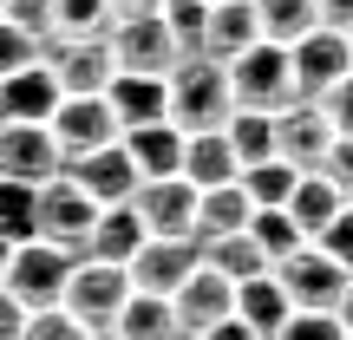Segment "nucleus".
<instances>
[{"label":"nucleus","instance_id":"nucleus-15","mask_svg":"<svg viewBox=\"0 0 353 340\" xmlns=\"http://www.w3.org/2000/svg\"><path fill=\"white\" fill-rule=\"evenodd\" d=\"M327 144H334V125L321 118L314 99H294V105H281V112H275V151L288 157L294 170H321Z\"/></svg>","mask_w":353,"mask_h":340},{"label":"nucleus","instance_id":"nucleus-3","mask_svg":"<svg viewBox=\"0 0 353 340\" xmlns=\"http://www.w3.org/2000/svg\"><path fill=\"white\" fill-rule=\"evenodd\" d=\"M223 72H229V92H236V105H255V112H281V105L301 99V92H294L288 46H275V39H255V46H242L236 59L223 66Z\"/></svg>","mask_w":353,"mask_h":340},{"label":"nucleus","instance_id":"nucleus-29","mask_svg":"<svg viewBox=\"0 0 353 340\" xmlns=\"http://www.w3.org/2000/svg\"><path fill=\"white\" fill-rule=\"evenodd\" d=\"M0 236H7V242H26V236H39V183L0 177Z\"/></svg>","mask_w":353,"mask_h":340},{"label":"nucleus","instance_id":"nucleus-49","mask_svg":"<svg viewBox=\"0 0 353 340\" xmlns=\"http://www.w3.org/2000/svg\"><path fill=\"white\" fill-rule=\"evenodd\" d=\"M347 203H353V197H347Z\"/></svg>","mask_w":353,"mask_h":340},{"label":"nucleus","instance_id":"nucleus-8","mask_svg":"<svg viewBox=\"0 0 353 340\" xmlns=\"http://www.w3.org/2000/svg\"><path fill=\"white\" fill-rule=\"evenodd\" d=\"M59 170H65V151L52 138V125H39V118H0V177L46 183Z\"/></svg>","mask_w":353,"mask_h":340},{"label":"nucleus","instance_id":"nucleus-42","mask_svg":"<svg viewBox=\"0 0 353 340\" xmlns=\"http://www.w3.org/2000/svg\"><path fill=\"white\" fill-rule=\"evenodd\" d=\"M321 7V26H341V33H353V0H314Z\"/></svg>","mask_w":353,"mask_h":340},{"label":"nucleus","instance_id":"nucleus-25","mask_svg":"<svg viewBox=\"0 0 353 340\" xmlns=\"http://www.w3.org/2000/svg\"><path fill=\"white\" fill-rule=\"evenodd\" d=\"M112 328L125 334V340H183L170 294H144V288H131V294H125V308H118Z\"/></svg>","mask_w":353,"mask_h":340},{"label":"nucleus","instance_id":"nucleus-5","mask_svg":"<svg viewBox=\"0 0 353 340\" xmlns=\"http://www.w3.org/2000/svg\"><path fill=\"white\" fill-rule=\"evenodd\" d=\"M52 138H59L65 164L85 151H99V144H118V112L105 92H59V105H52Z\"/></svg>","mask_w":353,"mask_h":340},{"label":"nucleus","instance_id":"nucleus-18","mask_svg":"<svg viewBox=\"0 0 353 340\" xmlns=\"http://www.w3.org/2000/svg\"><path fill=\"white\" fill-rule=\"evenodd\" d=\"M52 105H59V72L46 66V52L20 72H0V118H39L46 125Z\"/></svg>","mask_w":353,"mask_h":340},{"label":"nucleus","instance_id":"nucleus-37","mask_svg":"<svg viewBox=\"0 0 353 340\" xmlns=\"http://www.w3.org/2000/svg\"><path fill=\"white\" fill-rule=\"evenodd\" d=\"M314 105H321V118L334 125V138H353V72H347V79H334V86L321 92Z\"/></svg>","mask_w":353,"mask_h":340},{"label":"nucleus","instance_id":"nucleus-19","mask_svg":"<svg viewBox=\"0 0 353 340\" xmlns=\"http://www.w3.org/2000/svg\"><path fill=\"white\" fill-rule=\"evenodd\" d=\"M118 144L131 151L138 177H176V170H183V125H170V118L125 125V131H118Z\"/></svg>","mask_w":353,"mask_h":340},{"label":"nucleus","instance_id":"nucleus-34","mask_svg":"<svg viewBox=\"0 0 353 340\" xmlns=\"http://www.w3.org/2000/svg\"><path fill=\"white\" fill-rule=\"evenodd\" d=\"M268 340H347V328L334 308H288L281 334H268Z\"/></svg>","mask_w":353,"mask_h":340},{"label":"nucleus","instance_id":"nucleus-16","mask_svg":"<svg viewBox=\"0 0 353 340\" xmlns=\"http://www.w3.org/2000/svg\"><path fill=\"white\" fill-rule=\"evenodd\" d=\"M46 66L59 72V92H105V86H112V72H118L105 33L99 39H52V46H46Z\"/></svg>","mask_w":353,"mask_h":340},{"label":"nucleus","instance_id":"nucleus-12","mask_svg":"<svg viewBox=\"0 0 353 340\" xmlns=\"http://www.w3.org/2000/svg\"><path fill=\"white\" fill-rule=\"evenodd\" d=\"M203 262V242L196 236H144V249L131 255V288L144 294H176V281Z\"/></svg>","mask_w":353,"mask_h":340},{"label":"nucleus","instance_id":"nucleus-39","mask_svg":"<svg viewBox=\"0 0 353 340\" xmlns=\"http://www.w3.org/2000/svg\"><path fill=\"white\" fill-rule=\"evenodd\" d=\"M314 242H321V249H327V255H334V262H341V268H347V275H353V203H341V216H334V223H327V229H321V236H314Z\"/></svg>","mask_w":353,"mask_h":340},{"label":"nucleus","instance_id":"nucleus-46","mask_svg":"<svg viewBox=\"0 0 353 340\" xmlns=\"http://www.w3.org/2000/svg\"><path fill=\"white\" fill-rule=\"evenodd\" d=\"M85 340H125V334H118V328H92Z\"/></svg>","mask_w":353,"mask_h":340},{"label":"nucleus","instance_id":"nucleus-21","mask_svg":"<svg viewBox=\"0 0 353 340\" xmlns=\"http://www.w3.org/2000/svg\"><path fill=\"white\" fill-rule=\"evenodd\" d=\"M183 177L196 190H216V183H236V177H242V157H236V144H229L223 125L183 131Z\"/></svg>","mask_w":353,"mask_h":340},{"label":"nucleus","instance_id":"nucleus-31","mask_svg":"<svg viewBox=\"0 0 353 340\" xmlns=\"http://www.w3.org/2000/svg\"><path fill=\"white\" fill-rule=\"evenodd\" d=\"M223 131H229V144H236V157H242V164H255V157H275V112L236 105Z\"/></svg>","mask_w":353,"mask_h":340},{"label":"nucleus","instance_id":"nucleus-48","mask_svg":"<svg viewBox=\"0 0 353 340\" xmlns=\"http://www.w3.org/2000/svg\"><path fill=\"white\" fill-rule=\"evenodd\" d=\"M183 340H210V334H183Z\"/></svg>","mask_w":353,"mask_h":340},{"label":"nucleus","instance_id":"nucleus-22","mask_svg":"<svg viewBox=\"0 0 353 340\" xmlns=\"http://www.w3.org/2000/svg\"><path fill=\"white\" fill-rule=\"evenodd\" d=\"M144 216L131 210V203H105L99 216H92V229H85V249L79 255H105V262H131V255L144 249Z\"/></svg>","mask_w":353,"mask_h":340},{"label":"nucleus","instance_id":"nucleus-1","mask_svg":"<svg viewBox=\"0 0 353 340\" xmlns=\"http://www.w3.org/2000/svg\"><path fill=\"white\" fill-rule=\"evenodd\" d=\"M164 79H170V125H183V131L229 125V112H236V92H229L223 59H210V52H183V59H176Z\"/></svg>","mask_w":353,"mask_h":340},{"label":"nucleus","instance_id":"nucleus-13","mask_svg":"<svg viewBox=\"0 0 353 340\" xmlns=\"http://www.w3.org/2000/svg\"><path fill=\"white\" fill-rule=\"evenodd\" d=\"M92 216H99V203H92V197H85V190H79L65 170L39 183V236L65 242V249H85V229H92Z\"/></svg>","mask_w":353,"mask_h":340},{"label":"nucleus","instance_id":"nucleus-33","mask_svg":"<svg viewBox=\"0 0 353 340\" xmlns=\"http://www.w3.org/2000/svg\"><path fill=\"white\" fill-rule=\"evenodd\" d=\"M249 236L262 242V255H268V262H281L288 249H301V242H307L301 229H294V216L281 210V203H275V210H255V216H249Z\"/></svg>","mask_w":353,"mask_h":340},{"label":"nucleus","instance_id":"nucleus-11","mask_svg":"<svg viewBox=\"0 0 353 340\" xmlns=\"http://www.w3.org/2000/svg\"><path fill=\"white\" fill-rule=\"evenodd\" d=\"M170 308H176V328H183V334H210L223 314H236V281H229L223 268L196 262L183 281H176Z\"/></svg>","mask_w":353,"mask_h":340},{"label":"nucleus","instance_id":"nucleus-38","mask_svg":"<svg viewBox=\"0 0 353 340\" xmlns=\"http://www.w3.org/2000/svg\"><path fill=\"white\" fill-rule=\"evenodd\" d=\"M0 13H7L13 26H26L39 46L52 39V0H0Z\"/></svg>","mask_w":353,"mask_h":340},{"label":"nucleus","instance_id":"nucleus-14","mask_svg":"<svg viewBox=\"0 0 353 340\" xmlns=\"http://www.w3.org/2000/svg\"><path fill=\"white\" fill-rule=\"evenodd\" d=\"M65 177H72L79 190H85L92 203H131V190L144 183L138 177V164H131V151L125 144H99V151H85V157H72V164H65Z\"/></svg>","mask_w":353,"mask_h":340},{"label":"nucleus","instance_id":"nucleus-17","mask_svg":"<svg viewBox=\"0 0 353 340\" xmlns=\"http://www.w3.org/2000/svg\"><path fill=\"white\" fill-rule=\"evenodd\" d=\"M262 39V20H255V0H210L203 7V39L196 52H210V59H236L242 46H255Z\"/></svg>","mask_w":353,"mask_h":340},{"label":"nucleus","instance_id":"nucleus-32","mask_svg":"<svg viewBox=\"0 0 353 340\" xmlns=\"http://www.w3.org/2000/svg\"><path fill=\"white\" fill-rule=\"evenodd\" d=\"M105 26H112V0H52V39H99Z\"/></svg>","mask_w":353,"mask_h":340},{"label":"nucleus","instance_id":"nucleus-36","mask_svg":"<svg viewBox=\"0 0 353 340\" xmlns=\"http://www.w3.org/2000/svg\"><path fill=\"white\" fill-rule=\"evenodd\" d=\"M39 52H46V46H39L26 26H13L7 13H0V72H20V66H33Z\"/></svg>","mask_w":353,"mask_h":340},{"label":"nucleus","instance_id":"nucleus-40","mask_svg":"<svg viewBox=\"0 0 353 340\" xmlns=\"http://www.w3.org/2000/svg\"><path fill=\"white\" fill-rule=\"evenodd\" d=\"M321 170L341 183V197H353V138H334V144H327V157H321Z\"/></svg>","mask_w":353,"mask_h":340},{"label":"nucleus","instance_id":"nucleus-2","mask_svg":"<svg viewBox=\"0 0 353 340\" xmlns=\"http://www.w3.org/2000/svg\"><path fill=\"white\" fill-rule=\"evenodd\" d=\"M72 262H79V249H65V242H52V236H26V242H13V249H7L0 288H7L20 308H52L65 294Z\"/></svg>","mask_w":353,"mask_h":340},{"label":"nucleus","instance_id":"nucleus-50","mask_svg":"<svg viewBox=\"0 0 353 340\" xmlns=\"http://www.w3.org/2000/svg\"><path fill=\"white\" fill-rule=\"evenodd\" d=\"M347 340H353V334H347Z\"/></svg>","mask_w":353,"mask_h":340},{"label":"nucleus","instance_id":"nucleus-4","mask_svg":"<svg viewBox=\"0 0 353 340\" xmlns=\"http://www.w3.org/2000/svg\"><path fill=\"white\" fill-rule=\"evenodd\" d=\"M125 294H131V268H125V262L79 255V262H72V275H65L59 308H72L85 328H112V321H118V308H125Z\"/></svg>","mask_w":353,"mask_h":340},{"label":"nucleus","instance_id":"nucleus-43","mask_svg":"<svg viewBox=\"0 0 353 340\" xmlns=\"http://www.w3.org/2000/svg\"><path fill=\"white\" fill-rule=\"evenodd\" d=\"M210 340H262V334H255V328H249L242 314H223V321L210 328Z\"/></svg>","mask_w":353,"mask_h":340},{"label":"nucleus","instance_id":"nucleus-44","mask_svg":"<svg viewBox=\"0 0 353 340\" xmlns=\"http://www.w3.org/2000/svg\"><path fill=\"white\" fill-rule=\"evenodd\" d=\"M164 0H112V20H138V13H157ZM112 33V26H105Z\"/></svg>","mask_w":353,"mask_h":340},{"label":"nucleus","instance_id":"nucleus-10","mask_svg":"<svg viewBox=\"0 0 353 340\" xmlns=\"http://www.w3.org/2000/svg\"><path fill=\"white\" fill-rule=\"evenodd\" d=\"M131 210L144 216L151 236H196V183L183 170L176 177H144L131 190Z\"/></svg>","mask_w":353,"mask_h":340},{"label":"nucleus","instance_id":"nucleus-47","mask_svg":"<svg viewBox=\"0 0 353 340\" xmlns=\"http://www.w3.org/2000/svg\"><path fill=\"white\" fill-rule=\"evenodd\" d=\"M7 249H13V242H7V236H0V268H7Z\"/></svg>","mask_w":353,"mask_h":340},{"label":"nucleus","instance_id":"nucleus-6","mask_svg":"<svg viewBox=\"0 0 353 340\" xmlns=\"http://www.w3.org/2000/svg\"><path fill=\"white\" fill-rule=\"evenodd\" d=\"M105 46H112L118 72H170V66L183 59V46H176L164 7H157V13H138V20H112Z\"/></svg>","mask_w":353,"mask_h":340},{"label":"nucleus","instance_id":"nucleus-9","mask_svg":"<svg viewBox=\"0 0 353 340\" xmlns=\"http://www.w3.org/2000/svg\"><path fill=\"white\" fill-rule=\"evenodd\" d=\"M288 66H294V92H301V99H321L334 79L353 72V33H341V26H314V33H301L288 46Z\"/></svg>","mask_w":353,"mask_h":340},{"label":"nucleus","instance_id":"nucleus-26","mask_svg":"<svg viewBox=\"0 0 353 340\" xmlns=\"http://www.w3.org/2000/svg\"><path fill=\"white\" fill-rule=\"evenodd\" d=\"M236 314L249 321L255 334H281V321H288V294H281V281H275V268H262V275H249V281H236Z\"/></svg>","mask_w":353,"mask_h":340},{"label":"nucleus","instance_id":"nucleus-20","mask_svg":"<svg viewBox=\"0 0 353 340\" xmlns=\"http://www.w3.org/2000/svg\"><path fill=\"white\" fill-rule=\"evenodd\" d=\"M105 99H112V112H118V131L125 125H151V118H170V79L164 72H112Z\"/></svg>","mask_w":353,"mask_h":340},{"label":"nucleus","instance_id":"nucleus-41","mask_svg":"<svg viewBox=\"0 0 353 340\" xmlns=\"http://www.w3.org/2000/svg\"><path fill=\"white\" fill-rule=\"evenodd\" d=\"M20 334H26V308L0 288V340H20Z\"/></svg>","mask_w":353,"mask_h":340},{"label":"nucleus","instance_id":"nucleus-7","mask_svg":"<svg viewBox=\"0 0 353 340\" xmlns=\"http://www.w3.org/2000/svg\"><path fill=\"white\" fill-rule=\"evenodd\" d=\"M275 281L288 294V308H341V288H347V268L334 262L321 242H301L275 262Z\"/></svg>","mask_w":353,"mask_h":340},{"label":"nucleus","instance_id":"nucleus-45","mask_svg":"<svg viewBox=\"0 0 353 340\" xmlns=\"http://www.w3.org/2000/svg\"><path fill=\"white\" fill-rule=\"evenodd\" d=\"M334 314H341V328L353 334V275H347V288H341V308H334Z\"/></svg>","mask_w":353,"mask_h":340},{"label":"nucleus","instance_id":"nucleus-27","mask_svg":"<svg viewBox=\"0 0 353 340\" xmlns=\"http://www.w3.org/2000/svg\"><path fill=\"white\" fill-rule=\"evenodd\" d=\"M203 262H210V268H223L229 281H249V275H262V268H275V262L262 255V242L249 236V229H229V236L203 242Z\"/></svg>","mask_w":353,"mask_h":340},{"label":"nucleus","instance_id":"nucleus-23","mask_svg":"<svg viewBox=\"0 0 353 340\" xmlns=\"http://www.w3.org/2000/svg\"><path fill=\"white\" fill-rule=\"evenodd\" d=\"M341 203H347V197H341V183H334L327 170H301V177H294V190H288V203H281V210H288V216H294V229H301V236L314 242L321 229H327L334 216H341Z\"/></svg>","mask_w":353,"mask_h":340},{"label":"nucleus","instance_id":"nucleus-24","mask_svg":"<svg viewBox=\"0 0 353 340\" xmlns=\"http://www.w3.org/2000/svg\"><path fill=\"white\" fill-rule=\"evenodd\" d=\"M249 216H255V203H249V190H242V177L236 183H216V190H196V242H216V236H229V229H249Z\"/></svg>","mask_w":353,"mask_h":340},{"label":"nucleus","instance_id":"nucleus-30","mask_svg":"<svg viewBox=\"0 0 353 340\" xmlns=\"http://www.w3.org/2000/svg\"><path fill=\"white\" fill-rule=\"evenodd\" d=\"M294 177H301V170H294L288 157L275 151V157H255V164H242V190H249L255 210H275V203H288Z\"/></svg>","mask_w":353,"mask_h":340},{"label":"nucleus","instance_id":"nucleus-35","mask_svg":"<svg viewBox=\"0 0 353 340\" xmlns=\"http://www.w3.org/2000/svg\"><path fill=\"white\" fill-rule=\"evenodd\" d=\"M85 334H92V328L72 314V308L52 301V308H26V334H20V340H85Z\"/></svg>","mask_w":353,"mask_h":340},{"label":"nucleus","instance_id":"nucleus-28","mask_svg":"<svg viewBox=\"0 0 353 340\" xmlns=\"http://www.w3.org/2000/svg\"><path fill=\"white\" fill-rule=\"evenodd\" d=\"M255 20H262V39L294 46L301 33L321 26V7H314V0H255Z\"/></svg>","mask_w":353,"mask_h":340}]
</instances>
